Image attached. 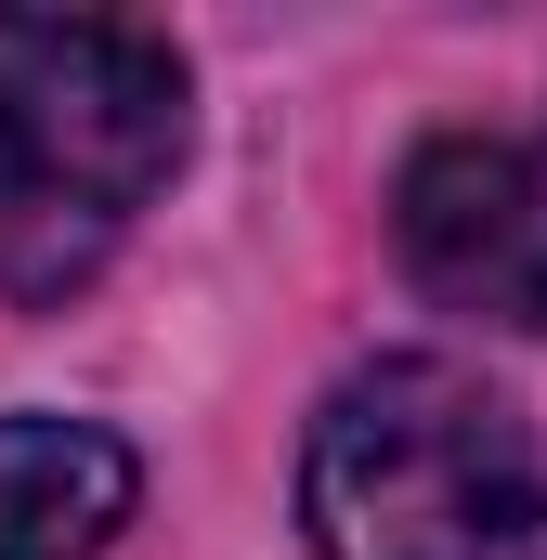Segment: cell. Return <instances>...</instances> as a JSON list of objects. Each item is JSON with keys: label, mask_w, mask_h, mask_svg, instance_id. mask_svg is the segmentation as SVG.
<instances>
[{"label": "cell", "mask_w": 547, "mask_h": 560, "mask_svg": "<svg viewBox=\"0 0 547 560\" xmlns=\"http://www.w3.org/2000/svg\"><path fill=\"white\" fill-rule=\"evenodd\" d=\"M392 248L443 313L547 339V143H509V131L417 143L392 183Z\"/></svg>", "instance_id": "obj_3"}, {"label": "cell", "mask_w": 547, "mask_h": 560, "mask_svg": "<svg viewBox=\"0 0 547 560\" xmlns=\"http://www.w3.org/2000/svg\"><path fill=\"white\" fill-rule=\"evenodd\" d=\"M196 79L131 13H0V300L66 313L183 170Z\"/></svg>", "instance_id": "obj_1"}, {"label": "cell", "mask_w": 547, "mask_h": 560, "mask_svg": "<svg viewBox=\"0 0 547 560\" xmlns=\"http://www.w3.org/2000/svg\"><path fill=\"white\" fill-rule=\"evenodd\" d=\"M313 560H547V456L482 365L379 352L300 430Z\"/></svg>", "instance_id": "obj_2"}, {"label": "cell", "mask_w": 547, "mask_h": 560, "mask_svg": "<svg viewBox=\"0 0 547 560\" xmlns=\"http://www.w3.org/2000/svg\"><path fill=\"white\" fill-rule=\"evenodd\" d=\"M143 509V456L92 418H0V560H105Z\"/></svg>", "instance_id": "obj_4"}]
</instances>
